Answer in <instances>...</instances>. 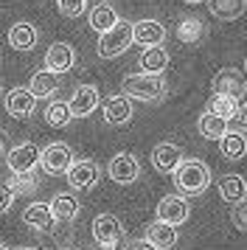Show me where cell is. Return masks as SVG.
I'll use <instances>...</instances> for the list:
<instances>
[{"mask_svg": "<svg viewBox=\"0 0 247 250\" xmlns=\"http://www.w3.org/2000/svg\"><path fill=\"white\" fill-rule=\"evenodd\" d=\"M219 152H222V158L227 160H242L247 152V141H245V132H225L219 138Z\"/></svg>", "mask_w": 247, "mask_h": 250, "instance_id": "484cf974", "label": "cell"}, {"mask_svg": "<svg viewBox=\"0 0 247 250\" xmlns=\"http://www.w3.org/2000/svg\"><path fill=\"white\" fill-rule=\"evenodd\" d=\"M11 203H14V191H11L9 183L0 180V214H6V211L11 208Z\"/></svg>", "mask_w": 247, "mask_h": 250, "instance_id": "d6a6232c", "label": "cell"}, {"mask_svg": "<svg viewBox=\"0 0 247 250\" xmlns=\"http://www.w3.org/2000/svg\"><path fill=\"white\" fill-rule=\"evenodd\" d=\"M70 163H73V152L67 144H48L45 149H40V166L45 174H65Z\"/></svg>", "mask_w": 247, "mask_h": 250, "instance_id": "52a82bcc", "label": "cell"}, {"mask_svg": "<svg viewBox=\"0 0 247 250\" xmlns=\"http://www.w3.org/2000/svg\"><path fill=\"white\" fill-rule=\"evenodd\" d=\"M124 236V225L118 216L112 214H99L96 219H93V239L99 242L101 248H115L118 245V239Z\"/></svg>", "mask_w": 247, "mask_h": 250, "instance_id": "9c48e42d", "label": "cell"}, {"mask_svg": "<svg viewBox=\"0 0 247 250\" xmlns=\"http://www.w3.org/2000/svg\"><path fill=\"white\" fill-rule=\"evenodd\" d=\"M17 250H34V248H17Z\"/></svg>", "mask_w": 247, "mask_h": 250, "instance_id": "8d00e7d4", "label": "cell"}, {"mask_svg": "<svg viewBox=\"0 0 247 250\" xmlns=\"http://www.w3.org/2000/svg\"><path fill=\"white\" fill-rule=\"evenodd\" d=\"M107 171H110V177L118 183V186H129V183H135L141 177V163H138V158L129 155V152H118V155L110 160Z\"/></svg>", "mask_w": 247, "mask_h": 250, "instance_id": "30bf717a", "label": "cell"}, {"mask_svg": "<svg viewBox=\"0 0 247 250\" xmlns=\"http://www.w3.org/2000/svg\"><path fill=\"white\" fill-rule=\"evenodd\" d=\"M163 40H166V28L163 23H157V20H138L132 23V42L138 45H163Z\"/></svg>", "mask_w": 247, "mask_h": 250, "instance_id": "5bb4252c", "label": "cell"}, {"mask_svg": "<svg viewBox=\"0 0 247 250\" xmlns=\"http://www.w3.org/2000/svg\"><path fill=\"white\" fill-rule=\"evenodd\" d=\"M121 87L126 99H138V102H160L166 96L163 76H152V73H129L121 82Z\"/></svg>", "mask_w": 247, "mask_h": 250, "instance_id": "7a4b0ae2", "label": "cell"}, {"mask_svg": "<svg viewBox=\"0 0 247 250\" xmlns=\"http://www.w3.org/2000/svg\"><path fill=\"white\" fill-rule=\"evenodd\" d=\"M118 23V14L112 9L110 3H96L93 9H90V28L96 31V34H104L107 28Z\"/></svg>", "mask_w": 247, "mask_h": 250, "instance_id": "d4e9b609", "label": "cell"}, {"mask_svg": "<svg viewBox=\"0 0 247 250\" xmlns=\"http://www.w3.org/2000/svg\"><path fill=\"white\" fill-rule=\"evenodd\" d=\"M183 160V152H180L177 144H157L152 149V166H155L160 174H171V171L177 169V163Z\"/></svg>", "mask_w": 247, "mask_h": 250, "instance_id": "9a60e30c", "label": "cell"}, {"mask_svg": "<svg viewBox=\"0 0 247 250\" xmlns=\"http://www.w3.org/2000/svg\"><path fill=\"white\" fill-rule=\"evenodd\" d=\"M208 113L219 115V118H225V121H230V118H245V107H242V102L239 99H233V96H219V93H213V99L208 102Z\"/></svg>", "mask_w": 247, "mask_h": 250, "instance_id": "ac0fdd59", "label": "cell"}, {"mask_svg": "<svg viewBox=\"0 0 247 250\" xmlns=\"http://www.w3.org/2000/svg\"><path fill=\"white\" fill-rule=\"evenodd\" d=\"M171 174H174L177 191L185 194V197H197V194H202L211 186V169H208V163H202L200 158L180 160L177 169L171 171Z\"/></svg>", "mask_w": 247, "mask_h": 250, "instance_id": "6da1fadb", "label": "cell"}, {"mask_svg": "<svg viewBox=\"0 0 247 250\" xmlns=\"http://www.w3.org/2000/svg\"><path fill=\"white\" fill-rule=\"evenodd\" d=\"M0 250H6V245H0Z\"/></svg>", "mask_w": 247, "mask_h": 250, "instance_id": "74e56055", "label": "cell"}, {"mask_svg": "<svg viewBox=\"0 0 247 250\" xmlns=\"http://www.w3.org/2000/svg\"><path fill=\"white\" fill-rule=\"evenodd\" d=\"M67 186L70 188H76V191H87L93 188L101 177V169L96 160H73L70 166H67Z\"/></svg>", "mask_w": 247, "mask_h": 250, "instance_id": "277c9868", "label": "cell"}, {"mask_svg": "<svg viewBox=\"0 0 247 250\" xmlns=\"http://www.w3.org/2000/svg\"><path fill=\"white\" fill-rule=\"evenodd\" d=\"M48 208H51V216H54V222H73L79 216V200L73 197V194H67V191H62V194H56L54 200L48 203Z\"/></svg>", "mask_w": 247, "mask_h": 250, "instance_id": "2e32d148", "label": "cell"}, {"mask_svg": "<svg viewBox=\"0 0 247 250\" xmlns=\"http://www.w3.org/2000/svg\"><path fill=\"white\" fill-rule=\"evenodd\" d=\"M101 102V93L96 84H79L70 102H67V110H70V118H87L90 113H96V107Z\"/></svg>", "mask_w": 247, "mask_h": 250, "instance_id": "ba28073f", "label": "cell"}, {"mask_svg": "<svg viewBox=\"0 0 247 250\" xmlns=\"http://www.w3.org/2000/svg\"><path fill=\"white\" fill-rule=\"evenodd\" d=\"M45 121L51 126H67L70 124V110H67V102H51L45 107Z\"/></svg>", "mask_w": 247, "mask_h": 250, "instance_id": "f546056e", "label": "cell"}, {"mask_svg": "<svg viewBox=\"0 0 247 250\" xmlns=\"http://www.w3.org/2000/svg\"><path fill=\"white\" fill-rule=\"evenodd\" d=\"M6 166H9L11 174H31L40 166V149L34 146L31 141L28 144H17L6 155Z\"/></svg>", "mask_w": 247, "mask_h": 250, "instance_id": "8992f818", "label": "cell"}, {"mask_svg": "<svg viewBox=\"0 0 247 250\" xmlns=\"http://www.w3.org/2000/svg\"><path fill=\"white\" fill-rule=\"evenodd\" d=\"M126 250H157L155 245H149L146 239H132L129 245H126Z\"/></svg>", "mask_w": 247, "mask_h": 250, "instance_id": "e575fe53", "label": "cell"}, {"mask_svg": "<svg viewBox=\"0 0 247 250\" xmlns=\"http://www.w3.org/2000/svg\"><path fill=\"white\" fill-rule=\"evenodd\" d=\"M146 242L149 245H155L157 250H168L177 245V228L166 225V222H152V225L146 228Z\"/></svg>", "mask_w": 247, "mask_h": 250, "instance_id": "d6986e66", "label": "cell"}, {"mask_svg": "<svg viewBox=\"0 0 247 250\" xmlns=\"http://www.w3.org/2000/svg\"><path fill=\"white\" fill-rule=\"evenodd\" d=\"M34 107H37V99H34L25 87H14V90L6 93V113H9L11 118L25 121V118L34 115Z\"/></svg>", "mask_w": 247, "mask_h": 250, "instance_id": "4fadbf2b", "label": "cell"}, {"mask_svg": "<svg viewBox=\"0 0 247 250\" xmlns=\"http://www.w3.org/2000/svg\"><path fill=\"white\" fill-rule=\"evenodd\" d=\"M191 214V205L185 197H180V194H166L160 203H157V222H166V225L177 228L183 225Z\"/></svg>", "mask_w": 247, "mask_h": 250, "instance_id": "5b68a950", "label": "cell"}, {"mask_svg": "<svg viewBox=\"0 0 247 250\" xmlns=\"http://www.w3.org/2000/svg\"><path fill=\"white\" fill-rule=\"evenodd\" d=\"M9 186H11V191H14V197H17V194H28V191H34V188H37L34 171H31V174H14Z\"/></svg>", "mask_w": 247, "mask_h": 250, "instance_id": "4dcf8cb0", "label": "cell"}, {"mask_svg": "<svg viewBox=\"0 0 247 250\" xmlns=\"http://www.w3.org/2000/svg\"><path fill=\"white\" fill-rule=\"evenodd\" d=\"M56 6H59V12L65 17H79L87 9V0H56Z\"/></svg>", "mask_w": 247, "mask_h": 250, "instance_id": "1f68e13d", "label": "cell"}, {"mask_svg": "<svg viewBox=\"0 0 247 250\" xmlns=\"http://www.w3.org/2000/svg\"><path fill=\"white\" fill-rule=\"evenodd\" d=\"M216 20H239L245 14V0H208Z\"/></svg>", "mask_w": 247, "mask_h": 250, "instance_id": "83f0119b", "label": "cell"}, {"mask_svg": "<svg viewBox=\"0 0 247 250\" xmlns=\"http://www.w3.org/2000/svg\"><path fill=\"white\" fill-rule=\"evenodd\" d=\"M22 222L28 228H34V230H51L54 228V216H51L48 203H31L22 211Z\"/></svg>", "mask_w": 247, "mask_h": 250, "instance_id": "603a6c76", "label": "cell"}, {"mask_svg": "<svg viewBox=\"0 0 247 250\" xmlns=\"http://www.w3.org/2000/svg\"><path fill=\"white\" fill-rule=\"evenodd\" d=\"M0 149H3V144H0Z\"/></svg>", "mask_w": 247, "mask_h": 250, "instance_id": "ab89813d", "label": "cell"}, {"mask_svg": "<svg viewBox=\"0 0 247 250\" xmlns=\"http://www.w3.org/2000/svg\"><path fill=\"white\" fill-rule=\"evenodd\" d=\"M245 219H247V216H245V203H236V211H233V225H236V230H245V228H247Z\"/></svg>", "mask_w": 247, "mask_h": 250, "instance_id": "836d02e7", "label": "cell"}, {"mask_svg": "<svg viewBox=\"0 0 247 250\" xmlns=\"http://www.w3.org/2000/svg\"><path fill=\"white\" fill-rule=\"evenodd\" d=\"M59 250H67V248H59Z\"/></svg>", "mask_w": 247, "mask_h": 250, "instance_id": "f35d334b", "label": "cell"}, {"mask_svg": "<svg viewBox=\"0 0 247 250\" xmlns=\"http://www.w3.org/2000/svg\"><path fill=\"white\" fill-rule=\"evenodd\" d=\"M197 129H200L202 138H208V141H219V138L227 132V121L205 110V113L200 115V121H197Z\"/></svg>", "mask_w": 247, "mask_h": 250, "instance_id": "4316f807", "label": "cell"}, {"mask_svg": "<svg viewBox=\"0 0 247 250\" xmlns=\"http://www.w3.org/2000/svg\"><path fill=\"white\" fill-rule=\"evenodd\" d=\"M132 118V102L126 96H112L104 104V121L110 126H124Z\"/></svg>", "mask_w": 247, "mask_h": 250, "instance_id": "e0dca14e", "label": "cell"}, {"mask_svg": "<svg viewBox=\"0 0 247 250\" xmlns=\"http://www.w3.org/2000/svg\"><path fill=\"white\" fill-rule=\"evenodd\" d=\"M37 40H40V34L31 23H14L9 28V45L14 51H31L37 45Z\"/></svg>", "mask_w": 247, "mask_h": 250, "instance_id": "44dd1931", "label": "cell"}, {"mask_svg": "<svg viewBox=\"0 0 247 250\" xmlns=\"http://www.w3.org/2000/svg\"><path fill=\"white\" fill-rule=\"evenodd\" d=\"M213 93H219V96H233V99L242 102V96H245V73L239 68H222L213 76Z\"/></svg>", "mask_w": 247, "mask_h": 250, "instance_id": "8fae6325", "label": "cell"}, {"mask_svg": "<svg viewBox=\"0 0 247 250\" xmlns=\"http://www.w3.org/2000/svg\"><path fill=\"white\" fill-rule=\"evenodd\" d=\"M25 90L31 93L34 99H51L59 90V79H56V73H51V70H37Z\"/></svg>", "mask_w": 247, "mask_h": 250, "instance_id": "ffe728a7", "label": "cell"}, {"mask_svg": "<svg viewBox=\"0 0 247 250\" xmlns=\"http://www.w3.org/2000/svg\"><path fill=\"white\" fill-rule=\"evenodd\" d=\"M76 65V51L67 45V42H54V45L45 51V70L51 73H67V70Z\"/></svg>", "mask_w": 247, "mask_h": 250, "instance_id": "7c38bea8", "label": "cell"}, {"mask_svg": "<svg viewBox=\"0 0 247 250\" xmlns=\"http://www.w3.org/2000/svg\"><path fill=\"white\" fill-rule=\"evenodd\" d=\"M177 37L183 42H200L202 37H205V28H202V20L200 17H185L177 28Z\"/></svg>", "mask_w": 247, "mask_h": 250, "instance_id": "f1b7e54d", "label": "cell"}, {"mask_svg": "<svg viewBox=\"0 0 247 250\" xmlns=\"http://www.w3.org/2000/svg\"><path fill=\"white\" fill-rule=\"evenodd\" d=\"M129 45H132V23H126V20L118 17V23L101 34L99 57L101 59H115V57H121Z\"/></svg>", "mask_w": 247, "mask_h": 250, "instance_id": "3957f363", "label": "cell"}, {"mask_svg": "<svg viewBox=\"0 0 247 250\" xmlns=\"http://www.w3.org/2000/svg\"><path fill=\"white\" fill-rule=\"evenodd\" d=\"M185 3H205V0H185Z\"/></svg>", "mask_w": 247, "mask_h": 250, "instance_id": "d590c367", "label": "cell"}, {"mask_svg": "<svg viewBox=\"0 0 247 250\" xmlns=\"http://www.w3.org/2000/svg\"><path fill=\"white\" fill-rule=\"evenodd\" d=\"M245 194H247V186H245L242 174H225L222 180H219V197L227 205L245 203Z\"/></svg>", "mask_w": 247, "mask_h": 250, "instance_id": "7402d4cb", "label": "cell"}, {"mask_svg": "<svg viewBox=\"0 0 247 250\" xmlns=\"http://www.w3.org/2000/svg\"><path fill=\"white\" fill-rule=\"evenodd\" d=\"M166 68H168V54H166L163 45H149L144 54H141V70H144V73L160 76Z\"/></svg>", "mask_w": 247, "mask_h": 250, "instance_id": "cb8c5ba5", "label": "cell"}]
</instances>
